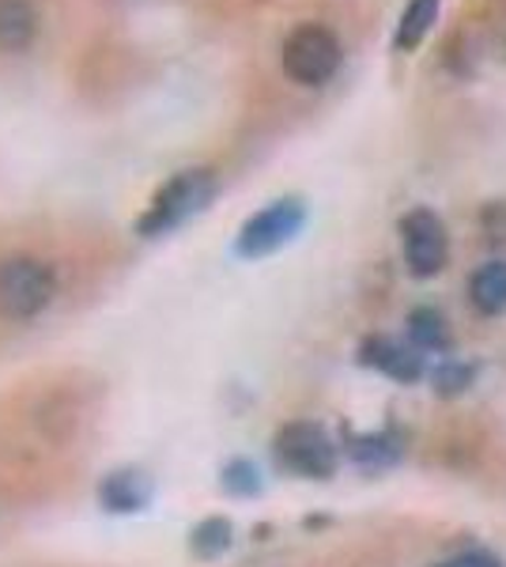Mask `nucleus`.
<instances>
[{
    "instance_id": "nucleus-15",
    "label": "nucleus",
    "mask_w": 506,
    "mask_h": 567,
    "mask_svg": "<svg viewBox=\"0 0 506 567\" xmlns=\"http://www.w3.org/2000/svg\"><path fill=\"white\" fill-rule=\"evenodd\" d=\"M473 382H476V363L465 360H443L431 371V386H435L438 398H462Z\"/></svg>"
},
{
    "instance_id": "nucleus-16",
    "label": "nucleus",
    "mask_w": 506,
    "mask_h": 567,
    "mask_svg": "<svg viewBox=\"0 0 506 567\" xmlns=\"http://www.w3.org/2000/svg\"><path fill=\"white\" fill-rule=\"evenodd\" d=\"M219 484H224V492H231V496H238V499H250V496H257V492L265 488L261 470H257L250 458L227 462L224 473H219Z\"/></svg>"
},
{
    "instance_id": "nucleus-10",
    "label": "nucleus",
    "mask_w": 506,
    "mask_h": 567,
    "mask_svg": "<svg viewBox=\"0 0 506 567\" xmlns=\"http://www.w3.org/2000/svg\"><path fill=\"white\" fill-rule=\"evenodd\" d=\"M39 39V12L31 0H0V50L23 53Z\"/></svg>"
},
{
    "instance_id": "nucleus-3",
    "label": "nucleus",
    "mask_w": 506,
    "mask_h": 567,
    "mask_svg": "<svg viewBox=\"0 0 506 567\" xmlns=\"http://www.w3.org/2000/svg\"><path fill=\"white\" fill-rule=\"evenodd\" d=\"M272 458L291 477L329 481L340 470V446L314 420H291L272 439Z\"/></svg>"
},
{
    "instance_id": "nucleus-4",
    "label": "nucleus",
    "mask_w": 506,
    "mask_h": 567,
    "mask_svg": "<svg viewBox=\"0 0 506 567\" xmlns=\"http://www.w3.org/2000/svg\"><path fill=\"white\" fill-rule=\"evenodd\" d=\"M307 200L299 194H288V197H276L269 200L265 208L246 219L235 235V254L242 261H261V258H272L276 250H283L288 243L299 239V231L307 227Z\"/></svg>"
},
{
    "instance_id": "nucleus-1",
    "label": "nucleus",
    "mask_w": 506,
    "mask_h": 567,
    "mask_svg": "<svg viewBox=\"0 0 506 567\" xmlns=\"http://www.w3.org/2000/svg\"><path fill=\"white\" fill-rule=\"evenodd\" d=\"M219 182L208 167H186L155 189L152 205L136 219L141 239H167L178 227H186L193 216H200L216 200Z\"/></svg>"
},
{
    "instance_id": "nucleus-8",
    "label": "nucleus",
    "mask_w": 506,
    "mask_h": 567,
    "mask_svg": "<svg viewBox=\"0 0 506 567\" xmlns=\"http://www.w3.org/2000/svg\"><path fill=\"white\" fill-rule=\"evenodd\" d=\"M152 496H155L152 477L144 470H133V465L106 473L103 484H99V503H103L110 515H136V511L148 507Z\"/></svg>"
},
{
    "instance_id": "nucleus-9",
    "label": "nucleus",
    "mask_w": 506,
    "mask_h": 567,
    "mask_svg": "<svg viewBox=\"0 0 506 567\" xmlns=\"http://www.w3.org/2000/svg\"><path fill=\"white\" fill-rule=\"evenodd\" d=\"M438 16H443V0H409L401 8L397 31H393V50L397 53H416L427 34L435 31Z\"/></svg>"
},
{
    "instance_id": "nucleus-11",
    "label": "nucleus",
    "mask_w": 506,
    "mask_h": 567,
    "mask_svg": "<svg viewBox=\"0 0 506 567\" xmlns=\"http://www.w3.org/2000/svg\"><path fill=\"white\" fill-rule=\"evenodd\" d=\"M468 299L487 318L506 315V258L484 261L481 269L468 277Z\"/></svg>"
},
{
    "instance_id": "nucleus-17",
    "label": "nucleus",
    "mask_w": 506,
    "mask_h": 567,
    "mask_svg": "<svg viewBox=\"0 0 506 567\" xmlns=\"http://www.w3.org/2000/svg\"><path fill=\"white\" fill-rule=\"evenodd\" d=\"M481 231L492 246H506V200H492L481 208Z\"/></svg>"
},
{
    "instance_id": "nucleus-18",
    "label": "nucleus",
    "mask_w": 506,
    "mask_h": 567,
    "mask_svg": "<svg viewBox=\"0 0 506 567\" xmlns=\"http://www.w3.org/2000/svg\"><path fill=\"white\" fill-rule=\"evenodd\" d=\"M435 567H503V560L487 548H465V553H454L446 560H438Z\"/></svg>"
},
{
    "instance_id": "nucleus-5",
    "label": "nucleus",
    "mask_w": 506,
    "mask_h": 567,
    "mask_svg": "<svg viewBox=\"0 0 506 567\" xmlns=\"http://www.w3.org/2000/svg\"><path fill=\"white\" fill-rule=\"evenodd\" d=\"M58 296V272L50 261L31 254H12L0 261V315L12 322H31Z\"/></svg>"
},
{
    "instance_id": "nucleus-19",
    "label": "nucleus",
    "mask_w": 506,
    "mask_h": 567,
    "mask_svg": "<svg viewBox=\"0 0 506 567\" xmlns=\"http://www.w3.org/2000/svg\"><path fill=\"white\" fill-rule=\"evenodd\" d=\"M499 39H503V53H506V23H503V31H499Z\"/></svg>"
},
{
    "instance_id": "nucleus-6",
    "label": "nucleus",
    "mask_w": 506,
    "mask_h": 567,
    "mask_svg": "<svg viewBox=\"0 0 506 567\" xmlns=\"http://www.w3.org/2000/svg\"><path fill=\"white\" fill-rule=\"evenodd\" d=\"M401 235V258L404 269L412 272L416 280H431L446 269L450 261V231L443 224V216L427 205H416L401 216L397 224Z\"/></svg>"
},
{
    "instance_id": "nucleus-12",
    "label": "nucleus",
    "mask_w": 506,
    "mask_h": 567,
    "mask_svg": "<svg viewBox=\"0 0 506 567\" xmlns=\"http://www.w3.org/2000/svg\"><path fill=\"white\" fill-rule=\"evenodd\" d=\"M404 333H409V344L416 352H450L454 349V333H450L443 310H435V307H412L409 318H404Z\"/></svg>"
},
{
    "instance_id": "nucleus-2",
    "label": "nucleus",
    "mask_w": 506,
    "mask_h": 567,
    "mask_svg": "<svg viewBox=\"0 0 506 567\" xmlns=\"http://www.w3.org/2000/svg\"><path fill=\"white\" fill-rule=\"evenodd\" d=\"M344 65V45H340L337 31L326 23H299L288 31L280 45V69L291 84L299 87H326Z\"/></svg>"
},
{
    "instance_id": "nucleus-13",
    "label": "nucleus",
    "mask_w": 506,
    "mask_h": 567,
    "mask_svg": "<svg viewBox=\"0 0 506 567\" xmlns=\"http://www.w3.org/2000/svg\"><path fill=\"white\" fill-rule=\"evenodd\" d=\"M348 458L366 465V470H385L401 458V443L390 432H366V435H348L344 439Z\"/></svg>"
},
{
    "instance_id": "nucleus-7",
    "label": "nucleus",
    "mask_w": 506,
    "mask_h": 567,
    "mask_svg": "<svg viewBox=\"0 0 506 567\" xmlns=\"http://www.w3.org/2000/svg\"><path fill=\"white\" fill-rule=\"evenodd\" d=\"M359 363L385 374V379H393V382H404V386H412V382H420L423 374H427L423 352H416L404 341H393V337H382V333L366 337V341L359 344Z\"/></svg>"
},
{
    "instance_id": "nucleus-14",
    "label": "nucleus",
    "mask_w": 506,
    "mask_h": 567,
    "mask_svg": "<svg viewBox=\"0 0 506 567\" xmlns=\"http://www.w3.org/2000/svg\"><path fill=\"white\" fill-rule=\"evenodd\" d=\"M231 542H235V526L219 515L197 523L189 534V548H193V556H200V560H219V556L231 548Z\"/></svg>"
}]
</instances>
